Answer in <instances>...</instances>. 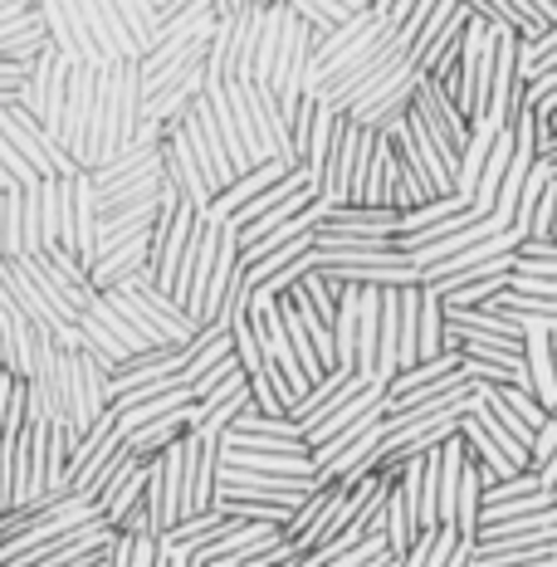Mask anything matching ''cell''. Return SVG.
Returning a JSON list of instances; mask_svg holds the SVG:
<instances>
[{"mask_svg":"<svg viewBox=\"0 0 557 567\" xmlns=\"http://www.w3.org/2000/svg\"><path fill=\"white\" fill-rule=\"evenodd\" d=\"M142 127V69L137 64H109L99 74V93H93L89 113V172L109 167L117 152L133 142Z\"/></svg>","mask_w":557,"mask_h":567,"instance_id":"obj_1","label":"cell"},{"mask_svg":"<svg viewBox=\"0 0 557 567\" xmlns=\"http://www.w3.org/2000/svg\"><path fill=\"white\" fill-rule=\"evenodd\" d=\"M0 137H6L10 147L30 162L40 182H44V176H79V167L69 162V152L59 147V142L44 133L40 117H30L25 109H0Z\"/></svg>","mask_w":557,"mask_h":567,"instance_id":"obj_2","label":"cell"},{"mask_svg":"<svg viewBox=\"0 0 557 567\" xmlns=\"http://www.w3.org/2000/svg\"><path fill=\"white\" fill-rule=\"evenodd\" d=\"M99 74L103 69L74 64L69 69V99H64V117H59V147L69 152L79 172H89V113H93V93H99Z\"/></svg>","mask_w":557,"mask_h":567,"instance_id":"obj_3","label":"cell"},{"mask_svg":"<svg viewBox=\"0 0 557 567\" xmlns=\"http://www.w3.org/2000/svg\"><path fill=\"white\" fill-rule=\"evenodd\" d=\"M162 172H167V182L176 186V196H182L196 216H206L210 200H216V192H210V182H206V172H200V162H196L192 142H186L182 123H172L167 137H162Z\"/></svg>","mask_w":557,"mask_h":567,"instance_id":"obj_4","label":"cell"},{"mask_svg":"<svg viewBox=\"0 0 557 567\" xmlns=\"http://www.w3.org/2000/svg\"><path fill=\"white\" fill-rule=\"evenodd\" d=\"M69 6L79 10V20H84L93 50L103 54V64H142L133 34H127V25H123V16H117L113 0H69Z\"/></svg>","mask_w":557,"mask_h":567,"instance_id":"obj_5","label":"cell"},{"mask_svg":"<svg viewBox=\"0 0 557 567\" xmlns=\"http://www.w3.org/2000/svg\"><path fill=\"white\" fill-rule=\"evenodd\" d=\"M182 127H186V142H192V152H196V162H200V172H206V182H210V192H225V186L235 182V167H230V157H225V142L216 133V117H210V103H206V93L192 103V113L182 117Z\"/></svg>","mask_w":557,"mask_h":567,"instance_id":"obj_6","label":"cell"},{"mask_svg":"<svg viewBox=\"0 0 557 567\" xmlns=\"http://www.w3.org/2000/svg\"><path fill=\"white\" fill-rule=\"evenodd\" d=\"M358 133L362 127L352 123V117H338L333 152H328L323 176H318V200H323L328 210L348 206V196H352V176H358Z\"/></svg>","mask_w":557,"mask_h":567,"instance_id":"obj_7","label":"cell"},{"mask_svg":"<svg viewBox=\"0 0 557 567\" xmlns=\"http://www.w3.org/2000/svg\"><path fill=\"white\" fill-rule=\"evenodd\" d=\"M240 89H245V109H250V127H255L259 152H265L269 162L283 157V162H293V167H303V162L293 157L289 123H283V113H279V99H275V93L259 89V84H240Z\"/></svg>","mask_w":557,"mask_h":567,"instance_id":"obj_8","label":"cell"},{"mask_svg":"<svg viewBox=\"0 0 557 567\" xmlns=\"http://www.w3.org/2000/svg\"><path fill=\"white\" fill-rule=\"evenodd\" d=\"M216 475H220V441L186 435V509H182V518L216 509Z\"/></svg>","mask_w":557,"mask_h":567,"instance_id":"obj_9","label":"cell"},{"mask_svg":"<svg viewBox=\"0 0 557 567\" xmlns=\"http://www.w3.org/2000/svg\"><path fill=\"white\" fill-rule=\"evenodd\" d=\"M289 172H299V167H293V162H283V157H275V162H265V167H255V172L235 176V182L225 186V192H220L216 200H210L206 220H210V226H225V220H230L235 210H245V206H250L255 196H265L269 186H279V182H283V176H289Z\"/></svg>","mask_w":557,"mask_h":567,"instance_id":"obj_10","label":"cell"},{"mask_svg":"<svg viewBox=\"0 0 557 567\" xmlns=\"http://www.w3.org/2000/svg\"><path fill=\"white\" fill-rule=\"evenodd\" d=\"M367 386H372V382H367V377L348 372V368H333V372L323 377V382H313V386H308V396H303L299 406L289 411V416L299 421V431H308V425H318V421L328 416V411H338L342 401H352L358 392H367Z\"/></svg>","mask_w":557,"mask_h":567,"instance_id":"obj_11","label":"cell"},{"mask_svg":"<svg viewBox=\"0 0 557 567\" xmlns=\"http://www.w3.org/2000/svg\"><path fill=\"white\" fill-rule=\"evenodd\" d=\"M372 416H386V386L382 382H372L367 392H358L352 401H342L338 411H328L318 425H308L303 431V445H308V455L318 451V445H328L333 435H342L348 425H358V421H372Z\"/></svg>","mask_w":557,"mask_h":567,"instance_id":"obj_12","label":"cell"},{"mask_svg":"<svg viewBox=\"0 0 557 567\" xmlns=\"http://www.w3.org/2000/svg\"><path fill=\"white\" fill-rule=\"evenodd\" d=\"M235 279H240V235L230 226H220V250H216V269H210V284H206V303H200V328L216 323L225 299H230Z\"/></svg>","mask_w":557,"mask_h":567,"instance_id":"obj_13","label":"cell"},{"mask_svg":"<svg viewBox=\"0 0 557 567\" xmlns=\"http://www.w3.org/2000/svg\"><path fill=\"white\" fill-rule=\"evenodd\" d=\"M192 425H196V406H186V411H176V416H167V421H152V425H142V431L123 435V445H127V455H133V460L152 465L162 451H172L176 441H186V435H192Z\"/></svg>","mask_w":557,"mask_h":567,"instance_id":"obj_14","label":"cell"},{"mask_svg":"<svg viewBox=\"0 0 557 567\" xmlns=\"http://www.w3.org/2000/svg\"><path fill=\"white\" fill-rule=\"evenodd\" d=\"M323 230H348V235H377V240H396V235H401V210L396 206H333L323 216Z\"/></svg>","mask_w":557,"mask_h":567,"instance_id":"obj_15","label":"cell"},{"mask_svg":"<svg viewBox=\"0 0 557 567\" xmlns=\"http://www.w3.org/2000/svg\"><path fill=\"white\" fill-rule=\"evenodd\" d=\"M225 470H250V475H275V480H318L308 455H269V451H230L220 445Z\"/></svg>","mask_w":557,"mask_h":567,"instance_id":"obj_16","label":"cell"},{"mask_svg":"<svg viewBox=\"0 0 557 567\" xmlns=\"http://www.w3.org/2000/svg\"><path fill=\"white\" fill-rule=\"evenodd\" d=\"M518 245H524V235H518V230H504V235H494V240L474 245V250H465V255H455V259H441V265L421 269V284H445V279H455V275H470V269L489 265V259L518 255Z\"/></svg>","mask_w":557,"mask_h":567,"instance_id":"obj_17","label":"cell"},{"mask_svg":"<svg viewBox=\"0 0 557 567\" xmlns=\"http://www.w3.org/2000/svg\"><path fill=\"white\" fill-rule=\"evenodd\" d=\"M524 368H528V392L543 411H557V372H553V333H528L524 338Z\"/></svg>","mask_w":557,"mask_h":567,"instance_id":"obj_18","label":"cell"},{"mask_svg":"<svg viewBox=\"0 0 557 567\" xmlns=\"http://www.w3.org/2000/svg\"><path fill=\"white\" fill-rule=\"evenodd\" d=\"M142 494H147V465H142V460H137V465H127L123 475H117L109 489L99 494V514H103V524H109L113 534H117V524H123V518L142 504Z\"/></svg>","mask_w":557,"mask_h":567,"instance_id":"obj_19","label":"cell"},{"mask_svg":"<svg viewBox=\"0 0 557 567\" xmlns=\"http://www.w3.org/2000/svg\"><path fill=\"white\" fill-rule=\"evenodd\" d=\"M225 528H235V518H225L220 509H210V514H192V518H182V524H172L157 543H162L167 553H186V558H192L196 548L216 543V538L225 534Z\"/></svg>","mask_w":557,"mask_h":567,"instance_id":"obj_20","label":"cell"},{"mask_svg":"<svg viewBox=\"0 0 557 567\" xmlns=\"http://www.w3.org/2000/svg\"><path fill=\"white\" fill-rule=\"evenodd\" d=\"M186 406H196V392L192 386H172V392L147 396V401H137V406H123V411H113V416H117V431L133 435V431H142V425L167 421V416H176V411H186Z\"/></svg>","mask_w":557,"mask_h":567,"instance_id":"obj_21","label":"cell"},{"mask_svg":"<svg viewBox=\"0 0 557 567\" xmlns=\"http://www.w3.org/2000/svg\"><path fill=\"white\" fill-rule=\"evenodd\" d=\"M479 509H484V470L465 460L460 470V489H455V534L460 543H474L479 538Z\"/></svg>","mask_w":557,"mask_h":567,"instance_id":"obj_22","label":"cell"},{"mask_svg":"<svg viewBox=\"0 0 557 567\" xmlns=\"http://www.w3.org/2000/svg\"><path fill=\"white\" fill-rule=\"evenodd\" d=\"M470 421L479 425L484 435H489V441H494V451H499V455L508 460V465L518 470V475H524V470H533V455H528V445H524V441H514V435H508V425H499V416H494V411L484 406V396H479V392L470 396Z\"/></svg>","mask_w":557,"mask_h":567,"instance_id":"obj_23","label":"cell"},{"mask_svg":"<svg viewBox=\"0 0 557 567\" xmlns=\"http://www.w3.org/2000/svg\"><path fill=\"white\" fill-rule=\"evenodd\" d=\"M455 372H460V352H441V358H431V362H416V368L396 372V382L386 386V401H401V396L421 392V386L445 382V377H455Z\"/></svg>","mask_w":557,"mask_h":567,"instance_id":"obj_24","label":"cell"},{"mask_svg":"<svg viewBox=\"0 0 557 567\" xmlns=\"http://www.w3.org/2000/svg\"><path fill=\"white\" fill-rule=\"evenodd\" d=\"M283 20H289V10H283V6H269V10H265V30H259L255 64H250V84H259V89H269V79H275V59H279V40H283Z\"/></svg>","mask_w":557,"mask_h":567,"instance_id":"obj_25","label":"cell"},{"mask_svg":"<svg viewBox=\"0 0 557 567\" xmlns=\"http://www.w3.org/2000/svg\"><path fill=\"white\" fill-rule=\"evenodd\" d=\"M279 318H283V333H289L293 362H299V368H303L308 386H313V382H323V377H328V368H323V362H318V352H313V338H308V328H303L299 309H293L289 299H279Z\"/></svg>","mask_w":557,"mask_h":567,"instance_id":"obj_26","label":"cell"},{"mask_svg":"<svg viewBox=\"0 0 557 567\" xmlns=\"http://www.w3.org/2000/svg\"><path fill=\"white\" fill-rule=\"evenodd\" d=\"M445 352V309L431 289H421V318H416V362H431Z\"/></svg>","mask_w":557,"mask_h":567,"instance_id":"obj_27","label":"cell"},{"mask_svg":"<svg viewBox=\"0 0 557 567\" xmlns=\"http://www.w3.org/2000/svg\"><path fill=\"white\" fill-rule=\"evenodd\" d=\"M543 534H557V509L533 514V518H514V524H489V528H479L474 548H494V543H518V538H543Z\"/></svg>","mask_w":557,"mask_h":567,"instance_id":"obj_28","label":"cell"},{"mask_svg":"<svg viewBox=\"0 0 557 567\" xmlns=\"http://www.w3.org/2000/svg\"><path fill=\"white\" fill-rule=\"evenodd\" d=\"M113 6H117V16H123L127 34H133L137 54H152V44H157V30H162L157 6H152V0H113Z\"/></svg>","mask_w":557,"mask_h":567,"instance_id":"obj_29","label":"cell"},{"mask_svg":"<svg viewBox=\"0 0 557 567\" xmlns=\"http://www.w3.org/2000/svg\"><path fill=\"white\" fill-rule=\"evenodd\" d=\"M313 200H318L313 192H299L293 200H283V206H275V210H265V216H259V220H250V226H245V230H235V235H240V250H250V245H259L269 230H279L283 220H293V216H299V210L313 206Z\"/></svg>","mask_w":557,"mask_h":567,"instance_id":"obj_30","label":"cell"},{"mask_svg":"<svg viewBox=\"0 0 557 567\" xmlns=\"http://www.w3.org/2000/svg\"><path fill=\"white\" fill-rule=\"evenodd\" d=\"M283 10H289V16H299L303 25L318 34V44H323L328 34L342 25V20H348V10H338L333 0H283Z\"/></svg>","mask_w":557,"mask_h":567,"instance_id":"obj_31","label":"cell"},{"mask_svg":"<svg viewBox=\"0 0 557 567\" xmlns=\"http://www.w3.org/2000/svg\"><path fill=\"white\" fill-rule=\"evenodd\" d=\"M377 25V16H372V6H367V10H358V16H348V20H342V25L333 30V34H328V40L323 44H318V54H313V69L318 64H328V59H338L342 50H348V44L352 40H362V34L367 30H372Z\"/></svg>","mask_w":557,"mask_h":567,"instance_id":"obj_32","label":"cell"},{"mask_svg":"<svg viewBox=\"0 0 557 567\" xmlns=\"http://www.w3.org/2000/svg\"><path fill=\"white\" fill-rule=\"evenodd\" d=\"M557 509L553 504V494L543 489V494H528V499H514V504H494V509H479V528H489V524H514V518H533V514H548Z\"/></svg>","mask_w":557,"mask_h":567,"instance_id":"obj_33","label":"cell"},{"mask_svg":"<svg viewBox=\"0 0 557 567\" xmlns=\"http://www.w3.org/2000/svg\"><path fill=\"white\" fill-rule=\"evenodd\" d=\"M25 255V192L6 196V259Z\"/></svg>","mask_w":557,"mask_h":567,"instance_id":"obj_34","label":"cell"},{"mask_svg":"<svg viewBox=\"0 0 557 567\" xmlns=\"http://www.w3.org/2000/svg\"><path fill=\"white\" fill-rule=\"evenodd\" d=\"M553 230H557V182H548V192H543L538 206H533L528 240H553Z\"/></svg>","mask_w":557,"mask_h":567,"instance_id":"obj_35","label":"cell"},{"mask_svg":"<svg viewBox=\"0 0 557 567\" xmlns=\"http://www.w3.org/2000/svg\"><path fill=\"white\" fill-rule=\"evenodd\" d=\"M508 293H518V299H553L557 303V279H543V275H508Z\"/></svg>","mask_w":557,"mask_h":567,"instance_id":"obj_36","label":"cell"},{"mask_svg":"<svg viewBox=\"0 0 557 567\" xmlns=\"http://www.w3.org/2000/svg\"><path fill=\"white\" fill-rule=\"evenodd\" d=\"M553 451H557V411L548 421H543V431L533 435V470H543L553 460Z\"/></svg>","mask_w":557,"mask_h":567,"instance_id":"obj_37","label":"cell"},{"mask_svg":"<svg viewBox=\"0 0 557 567\" xmlns=\"http://www.w3.org/2000/svg\"><path fill=\"white\" fill-rule=\"evenodd\" d=\"M109 567H133V538H123V534H117L113 553H109Z\"/></svg>","mask_w":557,"mask_h":567,"instance_id":"obj_38","label":"cell"},{"mask_svg":"<svg viewBox=\"0 0 557 567\" xmlns=\"http://www.w3.org/2000/svg\"><path fill=\"white\" fill-rule=\"evenodd\" d=\"M250 6H275V0H250Z\"/></svg>","mask_w":557,"mask_h":567,"instance_id":"obj_39","label":"cell"},{"mask_svg":"<svg viewBox=\"0 0 557 567\" xmlns=\"http://www.w3.org/2000/svg\"><path fill=\"white\" fill-rule=\"evenodd\" d=\"M152 6H157V10H162V6H172V0H152Z\"/></svg>","mask_w":557,"mask_h":567,"instance_id":"obj_40","label":"cell"},{"mask_svg":"<svg viewBox=\"0 0 557 567\" xmlns=\"http://www.w3.org/2000/svg\"><path fill=\"white\" fill-rule=\"evenodd\" d=\"M275 6H283V0H275Z\"/></svg>","mask_w":557,"mask_h":567,"instance_id":"obj_41","label":"cell"},{"mask_svg":"<svg viewBox=\"0 0 557 567\" xmlns=\"http://www.w3.org/2000/svg\"><path fill=\"white\" fill-rule=\"evenodd\" d=\"M553 6H557V0H553Z\"/></svg>","mask_w":557,"mask_h":567,"instance_id":"obj_42","label":"cell"},{"mask_svg":"<svg viewBox=\"0 0 557 567\" xmlns=\"http://www.w3.org/2000/svg\"><path fill=\"white\" fill-rule=\"evenodd\" d=\"M192 567H196V563H192Z\"/></svg>","mask_w":557,"mask_h":567,"instance_id":"obj_43","label":"cell"}]
</instances>
